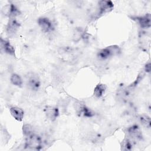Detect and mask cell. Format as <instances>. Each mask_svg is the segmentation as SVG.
<instances>
[{
	"mask_svg": "<svg viewBox=\"0 0 151 151\" xmlns=\"http://www.w3.org/2000/svg\"><path fill=\"white\" fill-rule=\"evenodd\" d=\"M42 144V141L41 137L34 133L26 137L25 147L28 149L40 150Z\"/></svg>",
	"mask_w": 151,
	"mask_h": 151,
	"instance_id": "1",
	"label": "cell"
},
{
	"mask_svg": "<svg viewBox=\"0 0 151 151\" xmlns=\"http://www.w3.org/2000/svg\"><path fill=\"white\" fill-rule=\"evenodd\" d=\"M120 52V50L118 46L112 45L99 50L97 54V57L100 60H105L111 56L119 54Z\"/></svg>",
	"mask_w": 151,
	"mask_h": 151,
	"instance_id": "2",
	"label": "cell"
},
{
	"mask_svg": "<svg viewBox=\"0 0 151 151\" xmlns=\"http://www.w3.org/2000/svg\"><path fill=\"white\" fill-rule=\"evenodd\" d=\"M2 14L4 16L9 17V18H15L20 14V11L14 4H9L4 6L2 8Z\"/></svg>",
	"mask_w": 151,
	"mask_h": 151,
	"instance_id": "3",
	"label": "cell"
},
{
	"mask_svg": "<svg viewBox=\"0 0 151 151\" xmlns=\"http://www.w3.org/2000/svg\"><path fill=\"white\" fill-rule=\"evenodd\" d=\"M27 84L31 90L33 91L38 90L40 87V81L38 76L34 73L31 74H29L28 76H27Z\"/></svg>",
	"mask_w": 151,
	"mask_h": 151,
	"instance_id": "4",
	"label": "cell"
},
{
	"mask_svg": "<svg viewBox=\"0 0 151 151\" xmlns=\"http://www.w3.org/2000/svg\"><path fill=\"white\" fill-rule=\"evenodd\" d=\"M129 136L134 140H142L143 134L140 127L137 125H133L127 129Z\"/></svg>",
	"mask_w": 151,
	"mask_h": 151,
	"instance_id": "5",
	"label": "cell"
},
{
	"mask_svg": "<svg viewBox=\"0 0 151 151\" xmlns=\"http://www.w3.org/2000/svg\"><path fill=\"white\" fill-rule=\"evenodd\" d=\"M38 24L44 32H50L54 29L52 22L46 17H40L38 19Z\"/></svg>",
	"mask_w": 151,
	"mask_h": 151,
	"instance_id": "6",
	"label": "cell"
},
{
	"mask_svg": "<svg viewBox=\"0 0 151 151\" xmlns=\"http://www.w3.org/2000/svg\"><path fill=\"white\" fill-rule=\"evenodd\" d=\"M20 24L15 18H9L6 25V31L8 35H14L17 33Z\"/></svg>",
	"mask_w": 151,
	"mask_h": 151,
	"instance_id": "7",
	"label": "cell"
},
{
	"mask_svg": "<svg viewBox=\"0 0 151 151\" xmlns=\"http://www.w3.org/2000/svg\"><path fill=\"white\" fill-rule=\"evenodd\" d=\"M44 113L46 115V117L53 122L56 120L59 115L58 109L55 106H47L44 109Z\"/></svg>",
	"mask_w": 151,
	"mask_h": 151,
	"instance_id": "8",
	"label": "cell"
},
{
	"mask_svg": "<svg viewBox=\"0 0 151 151\" xmlns=\"http://www.w3.org/2000/svg\"><path fill=\"white\" fill-rule=\"evenodd\" d=\"M100 14L110 12L113 9L114 4L111 1L102 0L99 2Z\"/></svg>",
	"mask_w": 151,
	"mask_h": 151,
	"instance_id": "9",
	"label": "cell"
},
{
	"mask_svg": "<svg viewBox=\"0 0 151 151\" xmlns=\"http://www.w3.org/2000/svg\"><path fill=\"white\" fill-rule=\"evenodd\" d=\"M0 46L1 50L4 51L5 53L8 54L10 55H15V48L11 44L9 41L1 38Z\"/></svg>",
	"mask_w": 151,
	"mask_h": 151,
	"instance_id": "10",
	"label": "cell"
},
{
	"mask_svg": "<svg viewBox=\"0 0 151 151\" xmlns=\"http://www.w3.org/2000/svg\"><path fill=\"white\" fill-rule=\"evenodd\" d=\"M9 112L11 116L17 121L21 122L24 116V110L17 106H12L9 108Z\"/></svg>",
	"mask_w": 151,
	"mask_h": 151,
	"instance_id": "11",
	"label": "cell"
},
{
	"mask_svg": "<svg viewBox=\"0 0 151 151\" xmlns=\"http://www.w3.org/2000/svg\"><path fill=\"white\" fill-rule=\"evenodd\" d=\"M137 21L139 25L143 28H149L151 26V17L149 14L144 16L137 17Z\"/></svg>",
	"mask_w": 151,
	"mask_h": 151,
	"instance_id": "12",
	"label": "cell"
},
{
	"mask_svg": "<svg viewBox=\"0 0 151 151\" xmlns=\"http://www.w3.org/2000/svg\"><path fill=\"white\" fill-rule=\"evenodd\" d=\"M106 90V86L102 83H99L94 89L93 94L97 98H100L104 94Z\"/></svg>",
	"mask_w": 151,
	"mask_h": 151,
	"instance_id": "13",
	"label": "cell"
},
{
	"mask_svg": "<svg viewBox=\"0 0 151 151\" xmlns=\"http://www.w3.org/2000/svg\"><path fill=\"white\" fill-rule=\"evenodd\" d=\"M10 81L13 85L19 87H22L23 84V81L22 78L19 75L16 73H14L11 76Z\"/></svg>",
	"mask_w": 151,
	"mask_h": 151,
	"instance_id": "14",
	"label": "cell"
},
{
	"mask_svg": "<svg viewBox=\"0 0 151 151\" xmlns=\"http://www.w3.org/2000/svg\"><path fill=\"white\" fill-rule=\"evenodd\" d=\"M133 144L129 138L124 139L121 143V149L123 150H130L132 149Z\"/></svg>",
	"mask_w": 151,
	"mask_h": 151,
	"instance_id": "15",
	"label": "cell"
},
{
	"mask_svg": "<svg viewBox=\"0 0 151 151\" xmlns=\"http://www.w3.org/2000/svg\"><path fill=\"white\" fill-rule=\"evenodd\" d=\"M139 120L141 124L145 127L149 129L151 126V120L149 116L147 115H141L139 117Z\"/></svg>",
	"mask_w": 151,
	"mask_h": 151,
	"instance_id": "16",
	"label": "cell"
},
{
	"mask_svg": "<svg viewBox=\"0 0 151 151\" xmlns=\"http://www.w3.org/2000/svg\"><path fill=\"white\" fill-rule=\"evenodd\" d=\"M22 132L25 137L32 134L34 133L32 126L29 124H24L22 126Z\"/></svg>",
	"mask_w": 151,
	"mask_h": 151,
	"instance_id": "17",
	"label": "cell"
},
{
	"mask_svg": "<svg viewBox=\"0 0 151 151\" xmlns=\"http://www.w3.org/2000/svg\"><path fill=\"white\" fill-rule=\"evenodd\" d=\"M145 70L146 72H150V63L146 64V65L145 66Z\"/></svg>",
	"mask_w": 151,
	"mask_h": 151,
	"instance_id": "18",
	"label": "cell"
}]
</instances>
